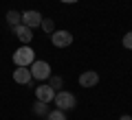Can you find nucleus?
<instances>
[{
  "label": "nucleus",
  "mask_w": 132,
  "mask_h": 120,
  "mask_svg": "<svg viewBox=\"0 0 132 120\" xmlns=\"http://www.w3.org/2000/svg\"><path fill=\"white\" fill-rule=\"evenodd\" d=\"M40 26H42V31L48 33V35L55 31V22H53V20H48V18H42V24H40Z\"/></svg>",
  "instance_id": "obj_13"
},
{
  "label": "nucleus",
  "mask_w": 132,
  "mask_h": 120,
  "mask_svg": "<svg viewBox=\"0 0 132 120\" xmlns=\"http://www.w3.org/2000/svg\"><path fill=\"white\" fill-rule=\"evenodd\" d=\"M48 85H51L53 90H60V88H64V79L62 77H53L51 74V77H48Z\"/></svg>",
  "instance_id": "obj_14"
},
{
  "label": "nucleus",
  "mask_w": 132,
  "mask_h": 120,
  "mask_svg": "<svg viewBox=\"0 0 132 120\" xmlns=\"http://www.w3.org/2000/svg\"><path fill=\"white\" fill-rule=\"evenodd\" d=\"M46 120H68V118H66V114L62 109H51L46 114Z\"/></svg>",
  "instance_id": "obj_12"
},
{
  "label": "nucleus",
  "mask_w": 132,
  "mask_h": 120,
  "mask_svg": "<svg viewBox=\"0 0 132 120\" xmlns=\"http://www.w3.org/2000/svg\"><path fill=\"white\" fill-rule=\"evenodd\" d=\"M29 70H31V77L35 81H46L51 77V66H48V61H42V59H35L29 66Z\"/></svg>",
  "instance_id": "obj_3"
},
{
  "label": "nucleus",
  "mask_w": 132,
  "mask_h": 120,
  "mask_svg": "<svg viewBox=\"0 0 132 120\" xmlns=\"http://www.w3.org/2000/svg\"><path fill=\"white\" fill-rule=\"evenodd\" d=\"M13 81L18 85H29L33 81V77H31V70L27 68V66H15V70H13Z\"/></svg>",
  "instance_id": "obj_6"
},
{
  "label": "nucleus",
  "mask_w": 132,
  "mask_h": 120,
  "mask_svg": "<svg viewBox=\"0 0 132 120\" xmlns=\"http://www.w3.org/2000/svg\"><path fill=\"white\" fill-rule=\"evenodd\" d=\"M53 103H55V109L66 111V109H75L77 98H75V94L66 92V90H60V92H55V98H53Z\"/></svg>",
  "instance_id": "obj_2"
},
{
  "label": "nucleus",
  "mask_w": 132,
  "mask_h": 120,
  "mask_svg": "<svg viewBox=\"0 0 132 120\" xmlns=\"http://www.w3.org/2000/svg\"><path fill=\"white\" fill-rule=\"evenodd\" d=\"M119 120H132V116H128V114H123V116H121V118H119Z\"/></svg>",
  "instance_id": "obj_16"
},
{
  "label": "nucleus",
  "mask_w": 132,
  "mask_h": 120,
  "mask_svg": "<svg viewBox=\"0 0 132 120\" xmlns=\"http://www.w3.org/2000/svg\"><path fill=\"white\" fill-rule=\"evenodd\" d=\"M60 2H64V5H73V2H77V0H60Z\"/></svg>",
  "instance_id": "obj_17"
},
{
  "label": "nucleus",
  "mask_w": 132,
  "mask_h": 120,
  "mask_svg": "<svg viewBox=\"0 0 132 120\" xmlns=\"http://www.w3.org/2000/svg\"><path fill=\"white\" fill-rule=\"evenodd\" d=\"M48 103H42V101H35V105H33V114L35 116H46L48 114Z\"/></svg>",
  "instance_id": "obj_11"
},
{
  "label": "nucleus",
  "mask_w": 132,
  "mask_h": 120,
  "mask_svg": "<svg viewBox=\"0 0 132 120\" xmlns=\"http://www.w3.org/2000/svg\"><path fill=\"white\" fill-rule=\"evenodd\" d=\"M13 33H15V37H18L22 44H31V39H33V28L24 26V24H18V26H13Z\"/></svg>",
  "instance_id": "obj_9"
},
{
  "label": "nucleus",
  "mask_w": 132,
  "mask_h": 120,
  "mask_svg": "<svg viewBox=\"0 0 132 120\" xmlns=\"http://www.w3.org/2000/svg\"><path fill=\"white\" fill-rule=\"evenodd\" d=\"M123 48L132 50V31H128L126 35H123Z\"/></svg>",
  "instance_id": "obj_15"
},
{
  "label": "nucleus",
  "mask_w": 132,
  "mask_h": 120,
  "mask_svg": "<svg viewBox=\"0 0 132 120\" xmlns=\"http://www.w3.org/2000/svg\"><path fill=\"white\" fill-rule=\"evenodd\" d=\"M99 83V74L95 70H86V72L79 74V85L81 88H95Z\"/></svg>",
  "instance_id": "obj_8"
},
{
  "label": "nucleus",
  "mask_w": 132,
  "mask_h": 120,
  "mask_svg": "<svg viewBox=\"0 0 132 120\" xmlns=\"http://www.w3.org/2000/svg\"><path fill=\"white\" fill-rule=\"evenodd\" d=\"M5 20H7V24L13 28V26H18V24H22V13H20V11H15V9H11V11H7Z\"/></svg>",
  "instance_id": "obj_10"
},
{
  "label": "nucleus",
  "mask_w": 132,
  "mask_h": 120,
  "mask_svg": "<svg viewBox=\"0 0 132 120\" xmlns=\"http://www.w3.org/2000/svg\"><path fill=\"white\" fill-rule=\"evenodd\" d=\"M22 24H24V26H29V28H38L40 24H42V13L35 11V9L24 11V13H22Z\"/></svg>",
  "instance_id": "obj_5"
},
{
  "label": "nucleus",
  "mask_w": 132,
  "mask_h": 120,
  "mask_svg": "<svg viewBox=\"0 0 132 120\" xmlns=\"http://www.w3.org/2000/svg\"><path fill=\"white\" fill-rule=\"evenodd\" d=\"M33 61H35V50H33L29 44H22V46L13 52V63L15 66H27L29 68Z\"/></svg>",
  "instance_id": "obj_1"
},
{
  "label": "nucleus",
  "mask_w": 132,
  "mask_h": 120,
  "mask_svg": "<svg viewBox=\"0 0 132 120\" xmlns=\"http://www.w3.org/2000/svg\"><path fill=\"white\" fill-rule=\"evenodd\" d=\"M35 98L42 103H53V98H55V90L51 88V85H38L35 88Z\"/></svg>",
  "instance_id": "obj_7"
},
{
  "label": "nucleus",
  "mask_w": 132,
  "mask_h": 120,
  "mask_svg": "<svg viewBox=\"0 0 132 120\" xmlns=\"http://www.w3.org/2000/svg\"><path fill=\"white\" fill-rule=\"evenodd\" d=\"M51 42L57 48H68L73 44V33L71 31H53L51 33Z\"/></svg>",
  "instance_id": "obj_4"
}]
</instances>
